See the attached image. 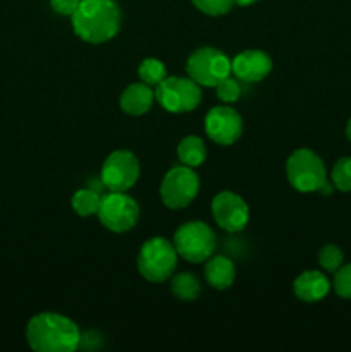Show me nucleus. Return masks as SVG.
Masks as SVG:
<instances>
[{
  "label": "nucleus",
  "instance_id": "1",
  "mask_svg": "<svg viewBox=\"0 0 351 352\" xmlns=\"http://www.w3.org/2000/svg\"><path fill=\"white\" fill-rule=\"evenodd\" d=\"M26 339L36 352H74L81 344V333L67 316L40 313L28 323Z\"/></svg>",
  "mask_w": 351,
  "mask_h": 352
},
{
  "label": "nucleus",
  "instance_id": "2",
  "mask_svg": "<svg viewBox=\"0 0 351 352\" xmlns=\"http://www.w3.org/2000/svg\"><path fill=\"white\" fill-rule=\"evenodd\" d=\"M71 17L74 33L93 45L112 40L120 28V10L114 0H81Z\"/></svg>",
  "mask_w": 351,
  "mask_h": 352
},
{
  "label": "nucleus",
  "instance_id": "3",
  "mask_svg": "<svg viewBox=\"0 0 351 352\" xmlns=\"http://www.w3.org/2000/svg\"><path fill=\"white\" fill-rule=\"evenodd\" d=\"M178 256L174 243L165 237H151L145 241L138 253V270L145 280L151 284H162L174 275Z\"/></svg>",
  "mask_w": 351,
  "mask_h": 352
},
{
  "label": "nucleus",
  "instance_id": "4",
  "mask_svg": "<svg viewBox=\"0 0 351 352\" xmlns=\"http://www.w3.org/2000/svg\"><path fill=\"white\" fill-rule=\"evenodd\" d=\"M288 181L299 192H319L326 184L327 172L322 158L308 148L296 150L286 164Z\"/></svg>",
  "mask_w": 351,
  "mask_h": 352
},
{
  "label": "nucleus",
  "instance_id": "5",
  "mask_svg": "<svg viewBox=\"0 0 351 352\" xmlns=\"http://www.w3.org/2000/svg\"><path fill=\"white\" fill-rule=\"evenodd\" d=\"M172 243L179 256L186 261L203 263L215 253L217 237L206 223L188 222L176 230Z\"/></svg>",
  "mask_w": 351,
  "mask_h": 352
},
{
  "label": "nucleus",
  "instance_id": "6",
  "mask_svg": "<svg viewBox=\"0 0 351 352\" xmlns=\"http://www.w3.org/2000/svg\"><path fill=\"white\" fill-rule=\"evenodd\" d=\"M155 100H158L167 112L186 113L195 110L202 102V89L191 78L172 76L165 78L155 89Z\"/></svg>",
  "mask_w": 351,
  "mask_h": 352
},
{
  "label": "nucleus",
  "instance_id": "7",
  "mask_svg": "<svg viewBox=\"0 0 351 352\" xmlns=\"http://www.w3.org/2000/svg\"><path fill=\"white\" fill-rule=\"evenodd\" d=\"M186 71L200 86L215 88L222 79L231 76V60L226 54L212 47H203L193 52L186 62Z\"/></svg>",
  "mask_w": 351,
  "mask_h": 352
},
{
  "label": "nucleus",
  "instance_id": "8",
  "mask_svg": "<svg viewBox=\"0 0 351 352\" xmlns=\"http://www.w3.org/2000/svg\"><path fill=\"white\" fill-rule=\"evenodd\" d=\"M96 215L105 229L117 234L129 232L140 219V206L126 192L110 191V195L103 196L100 201Z\"/></svg>",
  "mask_w": 351,
  "mask_h": 352
},
{
  "label": "nucleus",
  "instance_id": "9",
  "mask_svg": "<svg viewBox=\"0 0 351 352\" xmlns=\"http://www.w3.org/2000/svg\"><path fill=\"white\" fill-rule=\"evenodd\" d=\"M200 189V177L191 167H172L160 184V198L171 210L186 208L196 198Z\"/></svg>",
  "mask_w": 351,
  "mask_h": 352
},
{
  "label": "nucleus",
  "instance_id": "10",
  "mask_svg": "<svg viewBox=\"0 0 351 352\" xmlns=\"http://www.w3.org/2000/svg\"><path fill=\"white\" fill-rule=\"evenodd\" d=\"M138 177H140V162L131 151L117 150L103 162L102 182L110 191L126 192L136 184Z\"/></svg>",
  "mask_w": 351,
  "mask_h": 352
},
{
  "label": "nucleus",
  "instance_id": "11",
  "mask_svg": "<svg viewBox=\"0 0 351 352\" xmlns=\"http://www.w3.org/2000/svg\"><path fill=\"white\" fill-rule=\"evenodd\" d=\"M212 215L217 226L227 232H240L248 226L250 208L240 195L222 191L213 198Z\"/></svg>",
  "mask_w": 351,
  "mask_h": 352
},
{
  "label": "nucleus",
  "instance_id": "12",
  "mask_svg": "<svg viewBox=\"0 0 351 352\" xmlns=\"http://www.w3.org/2000/svg\"><path fill=\"white\" fill-rule=\"evenodd\" d=\"M205 133L213 143L231 146L243 134V119L231 107H213L205 117Z\"/></svg>",
  "mask_w": 351,
  "mask_h": 352
},
{
  "label": "nucleus",
  "instance_id": "13",
  "mask_svg": "<svg viewBox=\"0 0 351 352\" xmlns=\"http://www.w3.org/2000/svg\"><path fill=\"white\" fill-rule=\"evenodd\" d=\"M234 76L246 82H258L272 71V58L264 50H244L231 62Z\"/></svg>",
  "mask_w": 351,
  "mask_h": 352
},
{
  "label": "nucleus",
  "instance_id": "14",
  "mask_svg": "<svg viewBox=\"0 0 351 352\" xmlns=\"http://www.w3.org/2000/svg\"><path fill=\"white\" fill-rule=\"evenodd\" d=\"M292 291L299 301L305 302H317L322 301L330 291V282L322 272L308 270L303 272L299 277H296L292 284Z\"/></svg>",
  "mask_w": 351,
  "mask_h": 352
},
{
  "label": "nucleus",
  "instance_id": "15",
  "mask_svg": "<svg viewBox=\"0 0 351 352\" xmlns=\"http://www.w3.org/2000/svg\"><path fill=\"white\" fill-rule=\"evenodd\" d=\"M155 100V91L148 85L141 82H134L129 85L123 91L119 100V105L127 116H143L151 109Z\"/></svg>",
  "mask_w": 351,
  "mask_h": 352
},
{
  "label": "nucleus",
  "instance_id": "16",
  "mask_svg": "<svg viewBox=\"0 0 351 352\" xmlns=\"http://www.w3.org/2000/svg\"><path fill=\"white\" fill-rule=\"evenodd\" d=\"M205 278L210 287L217 291L229 289L236 278V268L234 263L226 256H210L205 265Z\"/></svg>",
  "mask_w": 351,
  "mask_h": 352
},
{
  "label": "nucleus",
  "instance_id": "17",
  "mask_svg": "<svg viewBox=\"0 0 351 352\" xmlns=\"http://www.w3.org/2000/svg\"><path fill=\"white\" fill-rule=\"evenodd\" d=\"M178 157L186 167H198L206 158V146L202 138L186 136L178 146Z\"/></svg>",
  "mask_w": 351,
  "mask_h": 352
},
{
  "label": "nucleus",
  "instance_id": "18",
  "mask_svg": "<svg viewBox=\"0 0 351 352\" xmlns=\"http://www.w3.org/2000/svg\"><path fill=\"white\" fill-rule=\"evenodd\" d=\"M171 291L181 301H195L200 294V282L193 274H178L172 277Z\"/></svg>",
  "mask_w": 351,
  "mask_h": 352
},
{
  "label": "nucleus",
  "instance_id": "19",
  "mask_svg": "<svg viewBox=\"0 0 351 352\" xmlns=\"http://www.w3.org/2000/svg\"><path fill=\"white\" fill-rule=\"evenodd\" d=\"M100 201H102V198L95 191H92V189H79V191L74 192L71 203L72 210L79 217H92L98 213Z\"/></svg>",
  "mask_w": 351,
  "mask_h": 352
},
{
  "label": "nucleus",
  "instance_id": "20",
  "mask_svg": "<svg viewBox=\"0 0 351 352\" xmlns=\"http://www.w3.org/2000/svg\"><path fill=\"white\" fill-rule=\"evenodd\" d=\"M138 76L148 86H157L167 78V69L158 58H145L138 67Z\"/></svg>",
  "mask_w": 351,
  "mask_h": 352
},
{
  "label": "nucleus",
  "instance_id": "21",
  "mask_svg": "<svg viewBox=\"0 0 351 352\" xmlns=\"http://www.w3.org/2000/svg\"><path fill=\"white\" fill-rule=\"evenodd\" d=\"M332 184L334 188L343 192L351 191V157H343L332 167Z\"/></svg>",
  "mask_w": 351,
  "mask_h": 352
},
{
  "label": "nucleus",
  "instance_id": "22",
  "mask_svg": "<svg viewBox=\"0 0 351 352\" xmlns=\"http://www.w3.org/2000/svg\"><path fill=\"white\" fill-rule=\"evenodd\" d=\"M343 251L339 250L334 244H327L320 250L319 253V263L320 267L326 272H330V274H336L341 267H343Z\"/></svg>",
  "mask_w": 351,
  "mask_h": 352
},
{
  "label": "nucleus",
  "instance_id": "23",
  "mask_svg": "<svg viewBox=\"0 0 351 352\" xmlns=\"http://www.w3.org/2000/svg\"><path fill=\"white\" fill-rule=\"evenodd\" d=\"M191 2L206 16H222L229 12L234 6V0H191Z\"/></svg>",
  "mask_w": 351,
  "mask_h": 352
},
{
  "label": "nucleus",
  "instance_id": "24",
  "mask_svg": "<svg viewBox=\"0 0 351 352\" xmlns=\"http://www.w3.org/2000/svg\"><path fill=\"white\" fill-rule=\"evenodd\" d=\"M215 95L219 96L220 102L234 103L241 96V88L240 85H237L236 79L227 76L226 79H222V81L215 86Z\"/></svg>",
  "mask_w": 351,
  "mask_h": 352
},
{
  "label": "nucleus",
  "instance_id": "25",
  "mask_svg": "<svg viewBox=\"0 0 351 352\" xmlns=\"http://www.w3.org/2000/svg\"><path fill=\"white\" fill-rule=\"evenodd\" d=\"M334 291L339 298L351 299V263L344 265L336 272L334 277Z\"/></svg>",
  "mask_w": 351,
  "mask_h": 352
},
{
  "label": "nucleus",
  "instance_id": "26",
  "mask_svg": "<svg viewBox=\"0 0 351 352\" xmlns=\"http://www.w3.org/2000/svg\"><path fill=\"white\" fill-rule=\"evenodd\" d=\"M79 2L81 0H50V6L55 12L62 14V16H72L79 7Z\"/></svg>",
  "mask_w": 351,
  "mask_h": 352
},
{
  "label": "nucleus",
  "instance_id": "27",
  "mask_svg": "<svg viewBox=\"0 0 351 352\" xmlns=\"http://www.w3.org/2000/svg\"><path fill=\"white\" fill-rule=\"evenodd\" d=\"M257 0H234V3H237V6L244 7V6H251V3H255Z\"/></svg>",
  "mask_w": 351,
  "mask_h": 352
},
{
  "label": "nucleus",
  "instance_id": "28",
  "mask_svg": "<svg viewBox=\"0 0 351 352\" xmlns=\"http://www.w3.org/2000/svg\"><path fill=\"white\" fill-rule=\"evenodd\" d=\"M346 136H348V140L351 141V119L348 120V126H346Z\"/></svg>",
  "mask_w": 351,
  "mask_h": 352
}]
</instances>
